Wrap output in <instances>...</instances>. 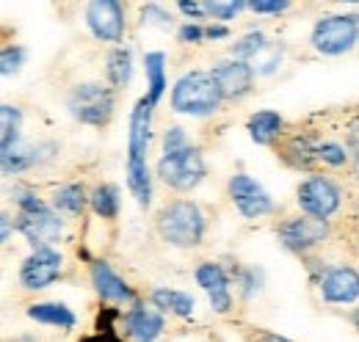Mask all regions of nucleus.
<instances>
[{
	"instance_id": "obj_1",
	"label": "nucleus",
	"mask_w": 359,
	"mask_h": 342,
	"mask_svg": "<svg viewBox=\"0 0 359 342\" xmlns=\"http://www.w3.org/2000/svg\"><path fill=\"white\" fill-rule=\"evenodd\" d=\"M152 102L141 97L130 114V138H128V188L141 207L152 202V182L147 171V149H149V125H152Z\"/></svg>"
},
{
	"instance_id": "obj_2",
	"label": "nucleus",
	"mask_w": 359,
	"mask_h": 342,
	"mask_svg": "<svg viewBox=\"0 0 359 342\" xmlns=\"http://www.w3.org/2000/svg\"><path fill=\"white\" fill-rule=\"evenodd\" d=\"M219 102H222V91L213 72H188L172 88V108L177 114L208 116L219 108Z\"/></svg>"
},
{
	"instance_id": "obj_3",
	"label": "nucleus",
	"mask_w": 359,
	"mask_h": 342,
	"mask_svg": "<svg viewBox=\"0 0 359 342\" xmlns=\"http://www.w3.org/2000/svg\"><path fill=\"white\" fill-rule=\"evenodd\" d=\"M158 232L172 246H196L205 235V218L194 202H172L158 215Z\"/></svg>"
},
{
	"instance_id": "obj_4",
	"label": "nucleus",
	"mask_w": 359,
	"mask_h": 342,
	"mask_svg": "<svg viewBox=\"0 0 359 342\" xmlns=\"http://www.w3.org/2000/svg\"><path fill=\"white\" fill-rule=\"evenodd\" d=\"M69 111L78 122L102 128V125H108V119L114 114V91L100 83L78 86L69 94Z\"/></svg>"
},
{
	"instance_id": "obj_5",
	"label": "nucleus",
	"mask_w": 359,
	"mask_h": 342,
	"mask_svg": "<svg viewBox=\"0 0 359 342\" xmlns=\"http://www.w3.org/2000/svg\"><path fill=\"white\" fill-rule=\"evenodd\" d=\"M359 39V22L357 17H323L318 20L313 28V44L315 50L326 53V55H340L346 50H351Z\"/></svg>"
},
{
	"instance_id": "obj_6",
	"label": "nucleus",
	"mask_w": 359,
	"mask_h": 342,
	"mask_svg": "<svg viewBox=\"0 0 359 342\" xmlns=\"http://www.w3.org/2000/svg\"><path fill=\"white\" fill-rule=\"evenodd\" d=\"M158 174H161L163 182H169L172 188L191 191V188L199 185L202 177H205V160H202L199 149L185 146V149H180V152L163 155L161 163H158Z\"/></svg>"
},
{
	"instance_id": "obj_7",
	"label": "nucleus",
	"mask_w": 359,
	"mask_h": 342,
	"mask_svg": "<svg viewBox=\"0 0 359 342\" xmlns=\"http://www.w3.org/2000/svg\"><path fill=\"white\" fill-rule=\"evenodd\" d=\"M299 205L307 215L315 218H329L340 207V188L326 179V177H310L307 182H302L299 188Z\"/></svg>"
},
{
	"instance_id": "obj_8",
	"label": "nucleus",
	"mask_w": 359,
	"mask_h": 342,
	"mask_svg": "<svg viewBox=\"0 0 359 342\" xmlns=\"http://www.w3.org/2000/svg\"><path fill=\"white\" fill-rule=\"evenodd\" d=\"M58 273H61V254L53 252L50 246L36 249L34 254L22 262V268H20V279L31 290H39V287L53 285L58 279Z\"/></svg>"
},
{
	"instance_id": "obj_9",
	"label": "nucleus",
	"mask_w": 359,
	"mask_h": 342,
	"mask_svg": "<svg viewBox=\"0 0 359 342\" xmlns=\"http://www.w3.org/2000/svg\"><path fill=\"white\" fill-rule=\"evenodd\" d=\"M329 226L323 218H315V215H304V218H293V221H285L279 226V240L290 249V252H304L315 243H320L326 238Z\"/></svg>"
},
{
	"instance_id": "obj_10",
	"label": "nucleus",
	"mask_w": 359,
	"mask_h": 342,
	"mask_svg": "<svg viewBox=\"0 0 359 342\" xmlns=\"http://www.w3.org/2000/svg\"><path fill=\"white\" fill-rule=\"evenodd\" d=\"M91 34L102 42H119L125 34V17H122V6L114 0H97L91 3L86 11Z\"/></svg>"
},
{
	"instance_id": "obj_11",
	"label": "nucleus",
	"mask_w": 359,
	"mask_h": 342,
	"mask_svg": "<svg viewBox=\"0 0 359 342\" xmlns=\"http://www.w3.org/2000/svg\"><path fill=\"white\" fill-rule=\"evenodd\" d=\"M229 196L235 202V207L246 218H257L271 210V196L246 174H235L229 179Z\"/></svg>"
},
{
	"instance_id": "obj_12",
	"label": "nucleus",
	"mask_w": 359,
	"mask_h": 342,
	"mask_svg": "<svg viewBox=\"0 0 359 342\" xmlns=\"http://www.w3.org/2000/svg\"><path fill=\"white\" fill-rule=\"evenodd\" d=\"M320 290L332 303H351L359 299V273L354 268H332L320 279Z\"/></svg>"
},
{
	"instance_id": "obj_13",
	"label": "nucleus",
	"mask_w": 359,
	"mask_h": 342,
	"mask_svg": "<svg viewBox=\"0 0 359 342\" xmlns=\"http://www.w3.org/2000/svg\"><path fill=\"white\" fill-rule=\"evenodd\" d=\"M17 229H20L36 249H42L47 243L58 240V235H61V218H55L50 210L36 213V215H20Z\"/></svg>"
},
{
	"instance_id": "obj_14",
	"label": "nucleus",
	"mask_w": 359,
	"mask_h": 342,
	"mask_svg": "<svg viewBox=\"0 0 359 342\" xmlns=\"http://www.w3.org/2000/svg\"><path fill=\"white\" fill-rule=\"evenodd\" d=\"M252 75L255 69L246 61H226L222 67L213 69V78L219 83L222 97H241L252 88Z\"/></svg>"
},
{
	"instance_id": "obj_15",
	"label": "nucleus",
	"mask_w": 359,
	"mask_h": 342,
	"mask_svg": "<svg viewBox=\"0 0 359 342\" xmlns=\"http://www.w3.org/2000/svg\"><path fill=\"white\" fill-rule=\"evenodd\" d=\"M196 282L208 290L210 296V303L216 312H226L232 306V299H229V290H226V273L222 271V265L216 262H205L196 268Z\"/></svg>"
},
{
	"instance_id": "obj_16",
	"label": "nucleus",
	"mask_w": 359,
	"mask_h": 342,
	"mask_svg": "<svg viewBox=\"0 0 359 342\" xmlns=\"http://www.w3.org/2000/svg\"><path fill=\"white\" fill-rule=\"evenodd\" d=\"M163 331V317L144 303H135L133 312L128 315V334L135 342H155Z\"/></svg>"
},
{
	"instance_id": "obj_17",
	"label": "nucleus",
	"mask_w": 359,
	"mask_h": 342,
	"mask_svg": "<svg viewBox=\"0 0 359 342\" xmlns=\"http://www.w3.org/2000/svg\"><path fill=\"white\" fill-rule=\"evenodd\" d=\"M91 276H94V287L100 293V299L105 301H133V290L125 285V279H119L108 262L97 259L91 265Z\"/></svg>"
},
{
	"instance_id": "obj_18",
	"label": "nucleus",
	"mask_w": 359,
	"mask_h": 342,
	"mask_svg": "<svg viewBox=\"0 0 359 342\" xmlns=\"http://www.w3.org/2000/svg\"><path fill=\"white\" fill-rule=\"evenodd\" d=\"M28 315L36 323H47V326H58V329H72L75 326V312L64 303H34L28 309Z\"/></svg>"
},
{
	"instance_id": "obj_19",
	"label": "nucleus",
	"mask_w": 359,
	"mask_h": 342,
	"mask_svg": "<svg viewBox=\"0 0 359 342\" xmlns=\"http://www.w3.org/2000/svg\"><path fill=\"white\" fill-rule=\"evenodd\" d=\"M282 130V116L273 114V111H257L252 119H249V132L257 144H271Z\"/></svg>"
},
{
	"instance_id": "obj_20",
	"label": "nucleus",
	"mask_w": 359,
	"mask_h": 342,
	"mask_svg": "<svg viewBox=\"0 0 359 342\" xmlns=\"http://www.w3.org/2000/svg\"><path fill=\"white\" fill-rule=\"evenodd\" d=\"M163 53H147L144 58V69H147V81H149V102L158 105V100L166 91V72H163Z\"/></svg>"
},
{
	"instance_id": "obj_21",
	"label": "nucleus",
	"mask_w": 359,
	"mask_h": 342,
	"mask_svg": "<svg viewBox=\"0 0 359 342\" xmlns=\"http://www.w3.org/2000/svg\"><path fill=\"white\" fill-rule=\"evenodd\" d=\"M152 303L163 312H175L180 317H188L194 312V299L188 293H180V290H155Z\"/></svg>"
},
{
	"instance_id": "obj_22",
	"label": "nucleus",
	"mask_w": 359,
	"mask_h": 342,
	"mask_svg": "<svg viewBox=\"0 0 359 342\" xmlns=\"http://www.w3.org/2000/svg\"><path fill=\"white\" fill-rule=\"evenodd\" d=\"M0 158H3V174H20L36 160V152L17 141L8 149H0Z\"/></svg>"
},
{
	"instance_id": "obj_23",
	"label": "nucleus",
	"mask_w": 359,
	"mask_h": 342,
	"mask_svg": "<svg viewBox=\"0 0 359 342\" xmlns=\"http://www.w3.org/2000/svg\"><path fill=\"white\" fill-rule=\"evenodd\" d=\"M130 75H133V64H130V50L119 47L108 55V81L116 86H128L130 83Z\"/></svg>"
},
{
	"instance_id": "obj_24",
	"label": "nucleus",
	"mask_w": 359,
	"mask_h": 342,
	"mask_svg": "<svg viewBox=\"0 0 359 342\" xmlns=\"http://www.w3.org/2000/svg\"><path fill=\"white\" fill-rule=\"evenodd\" d=\"M91 207H94V213L102 215V218H116V213H119V191L114 185L97 188L94 196H91Z\"/></svg>"
},
{
	"instance_id": "obj_25",
	"label": "nucleus",
	"mask_w": 359,
	"mask_h": 342,
	"mask_svg": "<svg viewBox=\"0 0 359 342\" xmlns=\"http://www.w3.org/2000/svg\"><path fill=\"white\" fill-rule=\"evenodd\" d=\"M55 207L58 210H64V213H81L83 207H86V193H83V188L81 185H64L58 193H55Z\"/></svg>"
},
{
	"instance_id": "obj_26",
	"label": "nucleus",
	"mask_w": 359,
	"mask_h": 342,
	"mask_svg": "<svg viewBox=\"0 0 359 342\" xmlns=\"http://www.w3.org/2000/svg\"><path fill=\"white\" fill-rule=\"evenodd\" d=\"M0 149H8L11 144H17V130H20V111L14 105H0Z\"/></svg>"
},
{
	"instance_id": "obj_27",
	"label": "nucleus",
	"mask_w": 359,
	"mask_h": 342,
	"mask_svg": "<svg viewBox=\"0 0 359 342\" xmlns=\"http://www.w3.org/2000/svg\"><path fill=\"white\" fill-rule=\"evenodd\" d=\"M287 152L290 155H296V163L299 166H310L313 163V158H318V146H313V138H293L290 144H287Z\"/></svg>"
},
{
	"instance_id": "obj_28",
	"label": "nucleus",
	"mask_w": 359,
	"mask_h": 342,
	"mask_svg": "<svg viewBox=\"0 0 359 342\" xmlns=\"http://www.w3.org/2000/svg\"><path fill=\"white\" fill-rule=\"evenodd\" d=\"M11 196H14V202L20 205V210L22 215H36V213H45L47 207L42 205V199H36L31 191H25V188H17V191H11Z\"/></svg>"
},
{
	"instance_id": "obj_29",
	"label": "nucleus",
	"mask_w": 359,
	"mask_h": 342,
	"mask_svg": "<svg viewBox=\"0 0 359 342\" xmlns=\"http://www.w3.org/2000/svg\"><path fill=\"white\" fill-rule=\"evenodd\" d=\"M263 47H266L263 34H246L241 42H235L232 53H235V55H241V58H255V55H257Z\"/></svg>"
},
{
	"instance_id": "obj_30",
	"label": "nucleus",
	"mask_w": 359,
	"mask_h": 342,
	"mask_svg": "<svg viewBox=\"0 0 359 342\" xmlns=\"http://www.w3.org/2000/svg\"><path fill=\"white\" fill-rule=\"evenodd\" d=\"M25 61V50L22 47H3V55H0V72L3 75H11L22 67Z\"/></svg>"
},
{
	"instance_id": "obj_31",
	"label": "nucleus",
	"mask_w": 359,
	"mask_h": 342,
	"mask_svg": "<svg viewBox=\"0 0 359 342\" xmlns=\"http://www.w3.org/2000/svg\"><path fill=\"white\" fill-rule=\"evenodd\" d=\"M279 58H282V50H279V47H269V44H266V47H263V50H260V53L252 58V64H255L252 69H257V72H271V69L279 64Z\"/></svg>"
},
{
	"instance_id": "obj_32",
	"label": "nucleus",
	"mask_w": 359,
	"mask_h": 342,
	"mask_svg": "<svg viewBox=\"0 0 359 342\" xmlns=\"http://www.w3.org/2000/svg\"><path fill=\"white\" fill-rule=\"evenodd\" d=\"M318 158L320 160H326V163H332V166H343L346 163V149L340 146V144H320L318 146Z\"/></svg>"
},
{
	"instance_id": "obj_33",
	"label": "nucleus",
	"mask_w": 359,
	"mask_h": 342,
	"mask_svg": "<svg viewBox=\"0 0 359 342\" xmlns=\"http://www.w3.org/2000/svg\"><path fill=\"white\" fill-rule=\"evenodd\" d=\"M243 6H246V3H241V0H238V3H235V0H232V3H219V0H216V3H208V14H213L216 20H232Z\"/></svg>"
},
{
	"instance_id": "obj_34",
	"label": "nucleus",
	"mask_w": 359,
	"mask_h": 342,
	"mask_svg": "<svg viewBox=\"0 0 359 342\" xmlns=\"http://www.w3.org/2000/svg\"><path fill=\"white\" fill-rule=\"evenodd\" d=\"M188 144H185V132L182 128H172L166 132V138H163V155H172V152H180V149H185Z\"/></svg>"
},
{
	"instance_id": "obj_35",
	"label": "nucleus",
	"mask_w": 359,
	"mask_h": 342,
	"mask_svg": "<svg viewBox=\"0 0 359 342\" xmlns=\"http://www.w3.org/2000/svg\"><path fill=\"white\" fill-rule=\"evenodd\" d=\"M141 17H144V22H152V25H161V28H169V14L163 11V8H158V6H147L144 11H141Z\"/></svg>"
},
{
	"instance_id": "obj_36",
	"label": "nucleus",
	"mask_w": 359,
	"mask_h": 342,
	"mask_svg": "<svg viewBox=\"0 0 359 342\" xmlns=\"http://www.w3.org/2000/svg\"><path fill=\"white\" fill-rule=\"evenodd\" d=\"M202 39H205V28H199V25L180 28V42H202Z\"/></svg>"
},
{
	"instance_id": "obj_37",
	"label": "nucleus",
	"mask_w": 359,
	"mask_h": 342,
	"mask_svg": "<svg viewBox=\"0 0 359 342\" xmlns=\"http://www.w3.org/2000/svg\"><path fill=\"white\" fill-rule=\"evenodd\" d=\"M249 6L257 14H279V11L287 8V3H266V0H257V3H249Z\"/></svg>"
},
{
	"instance_id": "obj_38",
	"label": "nucleus",
	"mask_w": 359,
	"mask_h": 342,
	"mask_svg": "<svg viewBox=\"0 0 359 342\" xmlns=\"http://www.w3.org/2000/svg\"><path fill=\"white\" fill-rule=\"evenodd\" d=\"M180 11H182V14H188V17L202 20V17L208 14V3H180Z\"/></svg>"
},
{
	"instance_id": "obj_39",
	"label": "nucleus",
	"mask_w": 359,
	"mask_h": 342,
	"mask_svg": "<svg viewBox=\"0 0 359 342\" xmlns=\"http://www.w3.org/2000/svg\"><path fill=\"white\" fill-rule=\"evenodd\" d=\"M226 34H229V31H226L224 25H208V28H205V36H208V39H224Z\"/></svg>"
},
{
	"instance_id": "obj_40",
	"label": "nucleus",
	"mask_w": 359,
	"mask_h": 342,
	"mask_svg": "<svg viewBox=\"0 0 359 342\" xmlns=\"http://www.w3.org/2000/svg\"><path fill=\"white\" fill-rule=\"evenodd\" d=\"M81 342H122L116 334H111V331H102V334H94V337H86V340Z\"/></svg>"
},
{
	"instance_id": "obj_41",
	"label": "nucleus",
	"mask_w": 359,
	"mask_h": 342,
	"mask_svg": "<svg viewBox=\"0 0 359 342\" xmlns=\"http://www.w3.org/2000/svg\"><path fill=\"white\" fill-rule=\"evenodd\" d=\"M348 144H351V146H354V149L359 152V119L354 122V125H351V132H348Z\"/></svg>"
},
{
	"instance_id": "obj_42",
	"label": "nucleus",
	"mask_w": 359,
	"mask_h": 342,
	"mask_svg": "<svg viewBox=\"0 0 359 342\" xmlns=\"http://www.w3.org/2000/svg\"><path fill=\"white\" fill-rule=\"evenodd\" d=\"M0 218H3V240H6V238H8V232H11V218H8L6 213L0 215Z\"/></svg>"
},
{
	"instance_id": "obj_43",
	"label": "nucleus",
	"mask_w": 359,
	"mask_h": 342,
	"mask_svg": "<svg viewBox=\"0 0 359 342\" xmlns=\"http://www.w3.org/2000/svg\"><path fill=\"white\" fill-rule=\"evenodd\" d=\"M260 342H290V340H285V337H276V334H263V337H260Z\"/></svg>"
},
{
	"instance_id": "obj_44",
	"label": "nucleus",
	"mask_w": 359,
	"mask_h": 342,
	"mask_svg": "<svg viewBox=\"0 0 359 342\" xmlns=\"http://www.w3.org/2000/svg\"><path fill=\"white\" fill-rule=\"evenodd\" d=\"M354 171H357V179H359V152H357V160H354Z\"/></svg>"
},
{
	"instance_id": "obj_45",
	"label": "nucleus",
	"mask_w": 359,
	"mask_h": 342,
	"mask_svg": "<svg viewBox=\"0 0 359 342\" xmlns=\"http://www.w3.org/2000/svg\"><path fill=\"white\" fill-rule=\"evenodd\" d=\"M354 323H357V329H359V309L354 312Z\"/></svg>"
},
{
	"instance_id": "obj_46",
	"label": "nucleus",
	"mask_w": 359,
	"mask_h": 342,
	"mask_svg": "<svg viewBox=\"0 0 359 342\" xmlns=\"http://www.w3.org/2000/svg\"><path fill=\"white\" fill-rule=\"evenodd\" d=\"M357 22H359V17H357Z\"/></svg>"
}]
</instances>
